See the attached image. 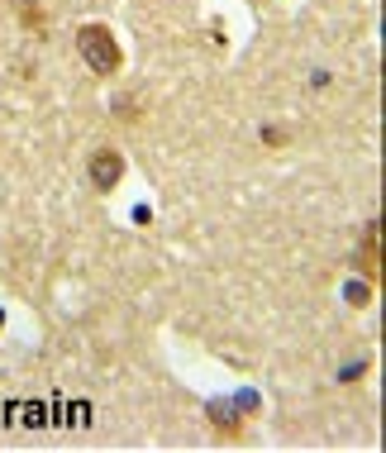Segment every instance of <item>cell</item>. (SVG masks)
<instances>
[{"instance_id":"obj_2","label":"cell","mask_w":386,"mask_h":453,"mask_svg":"<svg viewBox=\"0 0 386 453\" xmlns=\"http://www.w3.org/2000/svg\"><path fill=\"white\" fill-rule=\"evenodd\" d=\"M119 177H125V157H119L115 149L91 153V187H95V191H115Z\"/></svg>"},{"instance_id":"obj_1","label":"cell","mask_w":386,"mask_h":453,"mask_svg":"<svg viewBox=\"0 0 386 453\" xmlns=\"http://www.w3.org/2000/svg\"><path fill=\"white\" fill-rule=\"evenodd\" d=\"M77 53L87 58V67L95 77H115L119 63H125V53H119L115 34L105 29V24H87V29H77Z\"/></svg>"},{"instance_id":"obj_4","label":"cell","mask_w":386,"mask_h":453,"mask_svg":"<svg viewBox=\"0 0 386 453\" xmlns=\"http://www.w3.org/2000/svg\"><path fill=\"white\" fill-rule=\"evenodd\" d=\"M348 301H353V305L367 301V287H363V281H348Z\"/></svg>"},{"instance_id":"obj_3","label":"cell","mask_w":386,"mask_h":453,"mask_svg":"<svg viewBox=\"0 0 386 453\" xmlns=\"http://www.w3.org/2000/svg\"><path fill=\"white\" fill-rule=\"evenodd\" d=\"M358 267H363L367 281H382V225H367L363 253H358Z\"/></svg>"}]
</instances>
